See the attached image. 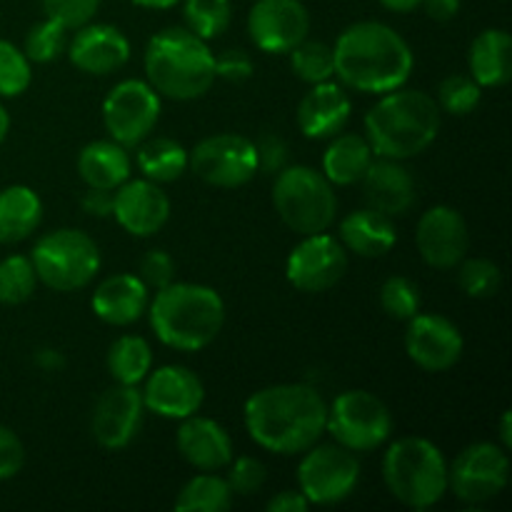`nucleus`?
<instances>
[{"label":"nucleus","mask_w":512,"mask_h":512,"mask_svg":"<svg viewBox=\"0 0 512 512\" xmlns=\"http://www.w3.org/2000/svg\"><path fill=\"white\" fill-rule=\"evenodd\" d=\"M353 103L345 93V85L325 80L315 83L310 93L298 105V128L310 140H328L333 135L343 133L348 125Z\"/></svg>","instance_id":"5701e85b"},{"label":"nucleus","mask_w":512,"mask_h":512,"mask_svg":"<svg viewBox=\"0 0 512 512\" xmlns=\"http://www.w3.org/2000/svg\"><path fill=\"white\" fill-rule=\"evenodd\" d=\"M480 98H483V88L475 83L470 75H448V78L440 83L438 88V108L445 110L450 115H463L473 113L480 105Z\"/></svg>","instance_id":"58836bf2"},{"label":"nucleus","mask_w":512,"mask_h":512,"mask_svg":"<svg viewBox=\"0 0 512 512\" xmlns=\"http://www.w3.org/2000/svg\"><path fill=\"white\" fill-rule=\"evenodd\" d=\"M380 308L395 320H410L420 313V290L405 275H393L380 288Z\"/></svg>","instance_id":"a19ab883"},{"label":"nucleus","mask_w":512,"mask_h":512,"mask_svg":"<svg viewBox=\"0 0 512 512\" xmlns=\"http://www.w3.org/2000/svg\"><path fill=\"white\" fill-rule=\"evenodd\" d=\"M35 288H38V273L33 268V260L25 255H8L0 260V303H25L33 298Z\"/></svg>","instance_id":"c9c22d12"},{"label":"nucleus","mask_w":512,"mask_h":512,"mask_svg":"<svg viewBox=\"0 0 512 512\" xmlns=\"http://www.w3.org/2000/svg\"><path fill=\"white\" fill-rule=\"evenodd\" d=\"M45 18L55 20L65 30H78L88 25L100 10V0H40Z\"/></svg>","instance_id":"79ce46f5"},{"label":"nucleus","mask_w":512,"mask_h":512,"mask_svg":"<svg viewBox=\"0 0 512 512\" xmlns=\"http://www.w3.org/2000/svg\"><path fill=\"white\" fill-rule=\"evenodd\" d=\"M145 75L158 95L170 100L203 98L215 78V55L208 40L188 28H165L145 48Z\"/></svg>","instance_id":"39448f33"},{"label":"nucleus","mask_w":512,"mask_h":512,"mask_svg":"<svg viewBox=\"0 0 512 512\" xmlns=\"http://www.w3.org/2000/svg\"><path fill=\"white\" fill-rule=\"evenodd\" d=\"M348 250L328 233L303 235L285 263V278L300 293H325L343 280Z\"/></svg>","instance_id":"4468645a"},{"label":"nucleus","mask_w":512,"mask_h":512,"mask_svg":"<svg viewBox=\"0 0 512 512\" xmlns=\"http://www.w3.org/2000/svg\"><path fill=\"white\" fill-rule=\"evenodd\" d=\"M228 485L233 490V495H255L265 485V465L260 463L258 458H250V455H243V458L230 460L228 465Z\"/></svg>","instance_id":"37998d69"},{"label":"nucleus","mask_w":512,"mask_h":512,"mask_svg":"<svg viewBox=\"0 0 512 512\" xmlns=\"http://www.w3.org/2000/svg\"><path fill=\"white\" fill-rule=\"evenodd\" d=\"M405 323V350L418 368L443 373L463 358V335L450 318L438 313H415Z\"/></svg>","instance_id":"dca6fc26"},{"label":"nucleus","mask_w":512,"mask_h":512,"mask_svg":"<svg viewBox=\"0 0 512 512\" xmlns=\"http://www.w3.org/2000/svg\"><path fill=\"white\" fill-rule=\"evenodd\" d=\"M310 508L308 498L300 490H283L275 498L268 500L270 512H305Z\"/></svg>","instance_id":"8fccbe9b"},{"label":"nucleus","mask_w":512,"mask_h":512,"mask_svg":"<svg viewBox=\"0 0 512 512\" xmlns=\"http://www.w3.org/2000/svg\"><path fill=\"white\" fill-rule=\"evenodd\" d=\"M113 195L115 190H105V188H88V193L83 195L80 205L88 215L93 218H110L113 215Z\"/></svg>","instance_id":"09e8293b"},{"label":"nucleus","mask_w":512,"mask_h":512,"mask_svg":"<svg viewBox=\"0 0 512 512\" xmlns=\"http://www.w3.org/2000/svg\"><path fill=\"white\" fill-rule=\"evenodd\" d=\"M500 443H503L505 450L512 448V413L505 410L503 418H500Z\"/></svg>","instance_id":"5fc2aeb1"},{"label":"nucleus","mask_w":512,"mask_h":512,"mask_svg":"<svg viewBox=\"0 0 512 512\" xmlns=\"http://www.w3.org/2000/svg\"><path fill=\"white\" fill-rule=\"evenodd\" d=\"M143 405L168 420H183L203 408V380L185 365H163L145 378Z\"/></svg>","instance_id":"6ab92c4d"},{"label":"nucleus","mask_w":512,"mask_h":512,"mask_svg":"<svg viewBox=\"0 0 512 512\" xmlns=\"http://www.w3.org/2000/svg\"><path fill=\"white\" fill-rule=\"evenodd\" d=\"M143 415L145 405L138 385H113L93 408L90 430L95 443L105 450L128 448L143 428Z\"/></svg>","instance_id":"f3484780"},{"label":"nucleus","mask_w":512,"mask_h":512,"mask_svg":"<svg viewBox=\"0 0 512 512\" xmlns=\"http://www.w3.org/2000/svg\"><path fill=\"white\" fill-rule=\"evenodd\" d=\"M160 118V95L148 80H123L103 103V123L110 140L135 148L150 138Z\"/></svg>","instance_id":"ddd939ff"},{"label":"nucleus","mask_w":512,"mask_h":512,"mask_svg":"<svg viewBox=\"0 0 512 512\" xmlns=\"http://www.w3.org/2000/svg\"><path fill=\"white\" fill-rule=\"evenodd\" d=\"M233 505V490L228 480L215 473H203L190 478L175 498L178 512H225Z\"/></svg>","instance_id":"473e14b6"},{"label":"nucleus","mask_w":512,"mask_h":512,"mask_svg":"<svg viewBox=\"0 0 512 512\" xmlns=\"http://www.w3.org/2000/svg\"><path fill=\"white\" fill-rule=\"evenodd\" d=\"M175 443H178V453L183 455L185 463L203 473H218V470L228 468L233 460V440H230L228 430L218 420L203 418L198 413L183 418Z\"/></svg>","instance_id":"4be33fe9"},{"label":"nucleus","mask_w":512,"mask_h":512,"mask_svg":"<svg viewBox=\"0 0 512 512\" xmlns=\"http://www.w3.org/2000/svg\"><path fill=\"white\" fill-rule=\"evenodd\" d=\"M130 3L140 5V8L165 10V8H173V5H175V3H180V0H130Z\"/></svg>","instance_id":"6e6d98bb"},{"label":"nucleus","mask_w":512,"mask_h":512,"mask_svg":"<svg viewBox=\"0 0 512 512\" xmlns=\"http://www.w3.org/2000/svg\"><path fill=\"white\" fill-rule=\"evenodd\" d=\"M148 303L150 288L140 280V275L133 273H118L105 278L95 288L93 300H90L93 313L103 323L115 325V328H125V325H133L135 320L143 318Z\"/></svg>","instance_id":"393cba45"},{"label":"nucleus","mask_w":512,"mask_h":512,"mask_svg":"<svg viewBox=\"0 0 512 512\" xmlns=\"http://www.w3.org/2000/svg\"><path fill=\"white\" fill-rule=\"evenodd\" d=\"M33 70H30L28 55L15 48L10 40H0V95L3 98H18L30 88Z\"/></svg>","instance_id":"ea45409f"},{"label":"nucleus","mask_w":512,"mask_h":512,"mask_svg":"<svg viewBox=\"0 0 512 512\" xmlns=\"http://www.w3.org/2000/svg\"><path fill=\"white\" fill-rule=\"evenodd\" d=\"M43 220V203L28 185L0 190V243L13 245L30 238Z\"/></svg>","instance_id":"c85d7f7f"},{"label":"nucleus","mask_w":512,"mask_h":512,"mask_svg":"<svg viewBox=\"0 0 512 512\" xmlns=\"http://www.w3.org/2000/svg\"><path fill=\"white\" fill-rule=\"evenodd\" d=\"M273 205L280 220L298 235L325 233L338 213L333 183L308 165H290L275 173Z\"/></svg>","instance_id":"0eeeda50"},{"label":"nucleus","mask_w":512,"mask_h":512,"mask_svg":"<svg viewBox=\"0 0 512 512\" xmlns=\"http://www.w3.org/2000/svg\"><path fill=\"white\" fill-rule=\"evenodd\" d=\"M470 78L480 88H503L512 78V38L508 30H483L470 45Z\"/></svg>","instance_id":"bb28decb"},{"label":"nucleus","mask_w":512,"mask_h":512,"mask_svg":"<svg viewBox=\"0 0 512 512\" xmlns=\"http://www.w3.org/2000/svg\"><path fill=\"white\" fill-rule=\"evenodd\" d=\"M153 368V350L140 335H123L108 350V370L118 385H138Z\"/></svg>","instance_id":"2f4dec72"},{"label":"nucleus","mask_w":512,"mask_h":512,"mask_svg":"<svg viewBox=\"0 0 512 512\" xmlns=\"http://www.w3.org/2000/svg\"><path fill=\"white\" fill-rule=\"evenodd\" d=\"M420 3L423 0H380V5L393 10V13H413L415 8H420Z\"/></svg>","instance_id":"864d4df0"},{"label":"nucleus","mask_w":512,"mask_h":512,"mask_svg":"<svg viewBox=\"0 0 512 512\" xmlns=\"http://www.w3.org/2000/svg\"><path fill=\"white\" fill-rule=\"evenodd\" d=\"M175 278V263L165 250H148L140 260V280L148 288L160 290L165 285L173 283Z\"/></svg>","instance_id":"c03bdc74"},{"label":"nucleus","mask_w":512,"mask_h":512,"mask_svg":"<svg viewBox=\"0 0 512 512\" xmlns=\"http://www.w3.org/2000/svg\"><path fill=\"white\" fill-rule=\"evenodd\" d=\"M375 153L368 138L358 133L333 135L323 155V175L333 185H355L373 163Z\"/></svg>","instance_id":"c756f323"},{"label":"nucleus","mask_w":512,"mask_h":512,"mask_svg":"<svg viewBox=\"0 0 512 512\" xmlns=\"http://www.w3.org/2000/svg\"><path fill=\"white\" fill-rule=\"evenodd\" d=\"M420 5L438 23H448V20H453L460 13V0H423Z\"/></svg>","instance_id":"3c124183"},{"label":"nucleus","mask_w":512,"mask_h":512,"mask_svg":"<svg viewBox=\"0 0 512 512\" xmlns=\"http://www.w3.org/2000/svg\"><path fill=\"white\" fill-rule=\"evenodd\" d=\"M135 163L140 173L153 183H173L188 170V150L173 138H145L143 143L135 145Z\"/></svg>","instance_id":"7c9ffc66"},{"label":"nucleus","mask_w":512,"mask_h":512,"mask_svg":"<svg viewBox=\"0 0 512 512\" xmlns=\"http://www.w3.org/2000/svg\"><path fill=\"white\" fill-rule=\"evenodd\" d=\"M150 328L158 340L180 353H198L220 335L225 303L218 290L198 283H170L148 303Z\"/></svg>","instance_id":"20e7f679"},{"label":"nucleus","mask_w":512,"mask_h":512,"mask_svg":"<svg viewBox=\"0 0 512 512\" xmlns=\"http://www.w3.org/2000/svg\"><path fill=\"white\" fill-rule=\"evenodd\" d=\"M360 483V463L353 450L338 443L313 445L298 465V490L310 505H338Z\"/></svg>","instance_id":"9d476101"},{"label":"nucleus","mask_w":512,"mask_h":512,"mask_svg":"<svg viewBox=\"0 0 512 512\" xmlns=\"http://www.w3.org/2000/svg\"><path fill=\"white\" fill-rule=\"evenodd\" d=\"M340 243L348 253L360 258H380L398 243V230L393 218L373 208H360L340 220Z\"/></svg>","instance_id":"a878e982"},{"label":"nucleus","mask_w":512,"mask_h":512,"mask_svg":"<svg viewBox=\"0 0 512 512\" xmlns=\"http://www.w3.org/2000/svg\"><path fill=\"white\" fill-rule=\"evenodd\" d=\"M290 68L305 83H325L333 80L335 75V60H333V45L320 43V40H308L295 45L290 50Z\"/></svg>","instance_id":"72a5a7b5"},{"label":"nucleus","mask_w":512,"mask_h":512,"mask_svg":"<svg viewBox=\"0 0 512 512\" xmlns=\"http://www.w3.org/2000/svg\"><path fill=\"white\" fill-rule=\"evenodd\" d=\"M440 130V108L425 90L395 88L365 113V138L378 158L408 160L425 153Z\"/></svg>","instance_id":"7ed1b4c3"},{"label":"nucleus","mask_w":512,"mask_h":512,"mask_svg":"<svg viewBox=\"0 0 512 512\" xmlns=\"http://www.w3.org/2000/svg\"><path fill=\"white\" fill-rule=\"evenodd\" d=\"M68 58L80 73L108 75L130 60V43L115 25L88 23L75 30Z\"/></svg>","instance_id":"412c9836"},{"label":"nucleus","mask_w":512,"mask_h":512,"mask_svg":"<svg viewBox=\"0 0 512 512\" xmlns=\"http://www.w3.org/2000/svg\"><path fill=\"white\" fill-rule=\"evenodd\" d=\"M253 70V58L243 48H233L215 55V78H223L228 83H243L253 75Z\"/></svg>","instance_id":"a18cd8bd"},{"label":"nucleus","mask_w":512,"mask_h":512,"mask_svg":"<svg viewBox=\"0 0 512 512\" xmlns=\"http://www.w3.org/2000/svg\"><path fill=\"white\" fill-rule=\"evenodd\" d=\"M250 440L275 455H300L325 433L328 403L305 383H283L258 390L245 400Z\"/></svg>","instance_id":"f257e3e1"},{"label":"nucleus","mask_w":512,"mask_h":512,"mask_svg":"<svg viewBox=\"0 0 512 512\" xmlns=\"http://www.w3.org/2000/svg\"><path fill=\"white\" fill-rule=\"evenodd\" d=\"M188 155V168L213 188H240L258 175V148L245 135H210Z\"/></svg>","instance_id":"f8f14e48"},{"label":"nucleus","mask_w":512,"mask_h":512,"mask_svg":"<svg viewBox=\"0 0 512 512\" xmlns=\"http://www.w3.org/2000/svg\"><path fill=\"white\" fill-rule=\"evenodd\" d=\"M368 208L380 210L388 218H400L415 203V180L403 160L373 158L370 168L360 178Z\"/></svg>","instance_id":"b1692460"},{"label":"nucleus","mask_w":512,"mask_h":512,"mask_svg":"<svg viewBox=\"0 0 512 512\" xmlns=\"http://www.w3.org/2000/svg\"><path fill=\"white\" fill-rule=\"evenodd\" d=\"M185 23L198 38L215 40L228 30L233 20V3L230 0H185Z\"/></svg>","instance_id":"f704fd0d"},{"label":"nucleus","mask_w":512,"mask_h":512,"mask_svg":"<svg viewBox=\"0 0 512 512\" xmlns=\"http://www.w3.org/2000/svg\"><path fill=\"white\" fill-rule=\"evenodd\" d=\"M68 48V30L55 20L45 18L35 23L25 35L23 53L28 55L30 63H53L60 58V53Z\"/></svg>","instance_id":"e433bc0d"},{"label":"nucleus","mask_w":512,"mask_h":512,"mask_svg":"<svg viewBox=\"0 0 512 512\" xmlns=\"http://www.w3.org/2000/svg\"><path fill=\"white\" fill-rule=\"evenodd\" d=\"M250 40L263 53H290L310 33V13L300 0H255L248 15Z\"/></svg>","instance_id":"2eb2a0df"},{"label":"nucleus","mask_w":512,"mask_h":512,"mask_svg":"<svg viewBox=\"0 0 512 512\" xmlns=\"http://www.w3.org/2000/svg\"><path fill=\"white\" fill-rule=\"evenodd\" d=\"M335 75L345 88L385 95L408 83L415 55L408 40L378 20L348 25L333 45Z\"/></svg>","instance_id":"f03ea898"},{"label":"nucleus","mask_w":512,"mask_h":512,"mask_svg":"<svg viewBox=\"0 0 512 512\" xmlns=\"http://www.w3.org/2000/svg\"><path fill=\"white\" fill-rule=\"evenodd\" d=\"M78 173L88 188L115 190L130 178L128 148L115 140H93L80 150Z\"/></svg>","instance_id":"cd10ccee"},{"label":"nucleus","mask_w":512,"mask_h":512,"mask_svg":"<svg viewBox=\"0 0 512 512\" xmlns=\"http://www.w3.org/2000/svg\"><path fill=\"white\" fill-rule=\"evenodd\" d=\"M418 253L430 268L450 270L468 255L470 230L463 215L450 205L425 210L415 230Z\"/></svg>","instance_id":"a211bd4d"},{"label":"nucleus","mask_w":512,"mask_h":512,"mask_svg":"<svg viewBox=\"0 0 512 512\" xmlns=\"http://www.w3.org/2000/svg\"><path fill=\"white\" fill-rule=\"evenodd\" d=\"M255 148H258V173H278L285 168L288 148H285L283 138L268 133L255 143Z\"/></svg>","instance_id":"de8ad7c7"},{"label":"nucleus","mask_w":512,"mask_h":512,"mask_svg":"<svg viewBox=\"0 0 512 512\" xmlns=\"http://www.w3.org/2000/svg\"><path fill=\"white\" fill-rule=\"evenodd\" d=\"M383 480L405 508L428 510L448 493V460L430 440L400 438L385 450Z\"/></svg>","instance_id":"423d86ee"},{"label":"nucleus","mask_w":512,"mask_h":512,"mask_svg":"<svg viewBox=\"0 0 512 512\" xmlns=\"http://www.w3.org/2000/svg\"><path fill=\"white\" fill-rule=\"evenodd\" d=\"M35 363H38V368H43L45 373H58L60 368L65 365V358L60 350L55 348H43L35 353Z\"/></svg>","instance_id":"603ef678"},{"label":"nucleus","mask_w":512,"mask_h":512,"mask_svg":"<svg viewBox=\"0 0 512 512\" xmlns=\"http://www.w3.org/2000/svg\"><path fill=\"white\" fill-rule=\"evenodd\" d=\"M325 430L353 453H370L393 435V415L378 395L368 390H345L328 405Z\"/></svg>","instance_id":"1a4fd4ad"},{"label":"nucleus","mask_w":512,"mask_h":512,"mask_svg":"<svg viewBox=\"0 0 512 512\" xmlns=\"http://www.w3.org/2000/svg\"><path fill=\"white\" fill-rule=\"evenodd\" d=\"M458 270V285L463 288L465 295L470 298H493L500 290V268L488 258H468L460 260Z\"/></svg>","instance_id":"4c0bfd02"},{"label":"nucleus","mask_w":512,"mask_h":512,"mask_svg":"<svg viewBox=\"0 0 512 512\" xmlns=\"http://www.w3.org/2000/svg\"><path fill=\"white\" fill-rule=\"evenodd\" d=\"M113 218L125 233L150 238L165 228L170 218V198L158 183L148 178L125 180L115 188Z\"/></svg>","instance_id":"aec40b11"},{"label":"nucleus","mask_w":512,"mask_h":512,"mask_svg":"<svg viewBox=\"0 0 512 512\" xmlns=\"http://www.w3.org/2000/svg\"><path fill=\"white\" fill-rule=\"evenodd\" d=\"M510 480V458L503 445L473 443L448 465V490L465 505L498 498Z\"/></svg>","instance_id":"9b49d317"},{"label":"nucleus","mask_w":512,"mask_h":512,"mask_svg":"<svg viewBox=\"0 0 512 512\" xmlns=\"http://www.w3.org/2000/svg\"><path fill=\"white\" fill-rule=\"evenodd\" d=\"M33 268L38 280L58 293H73L93 283L100 270V250L88 233L60 228L35 243Z\"/></svg>","instance_id":"6e6552de"},{"label":"nucleus","mask_w":512,"mask_h":512,"mask_svg":"<svg viewBox=\"0 0 512 512\" xmlns=\"http://www.w3.org/2000/svg\"><path fill=\"white\" fill-rule=\"evenodd\" d=\"M25 448L18 435L0 425V480H10L23 470Z\"/></svg>","instance_id":"49530a36"},{"label":"nucleus","mask_w":512,"mask_h":512,"mask_svg":"<svg viewBox=\"0 0 512 512\" xmlns=\"http://www.w3.org/2000/svg\"><path fill=\"white\" fill-rule=\"evenodd\" d=\"M8 130H10V115H8V110L3 108V103H0V143L5 140Z\"/></svg>","instance_id":"4d7b16f0"}]
</instances>
